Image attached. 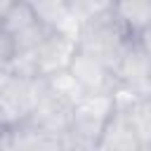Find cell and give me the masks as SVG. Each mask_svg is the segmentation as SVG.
Instances as JSON below:
<instances>
[{
	"mask_svg": "<svg viewBox=\"0 0 151 151\" xmlns=\"http://www.w3.org/2000/svg\"><path fill=\"white\" fill-rule=\"evenodd\" d=\"M116 106L111 94H85L71 109V125L66 132L68 151H90L97 146L104 127L113 118Z\"/></svg>",
	"mask_w": 151,
	"mask_h": 151,
	"instance_id": "1",
	"label": "cell"
},
{
	"mask_svg": "<svg viewBox=\"0 0 151 151\" xmlns=\"http://www.w3.org/2000/svg\"><path fill=\"white\" fill-rule=\"evenodd\" d=\"M132 40L134 38L127 35L118 26V21L113 19V14H106L101 19H94V21H87V24L80 26L78 50L97 57L99 61H104L106 66L113 68Z\"/></svg>",
	"mask_w": 151,
	"mask_h": 151,
	"instance_id": "2",
	"label": "cell"
},
{
	"mask_svg": "<svg viewBox=\"0 0 151 151\" xmlns=\"http://www.w3.org/2000/svg\"><path fill=\"white\" fill-rule=\"evenodd\" d=\"M0 33L9 42L14 54H31L50 33V28L35 17V12L19 0L0 21Z\"/></svg>",
	"mask_w": 151,
	"mask_h": 151,
	"instance_id": "3",
	"label": "cell"
},
{
	"mask_svg": "<svg viewBox=\"0 0 151 151\" xmlns=\"http://www.w3.org/2000/svg\"><path fill=\"white\" fill-rule=\"evenodd\" d=\"M78 50L76 38L61 33V31H50L45 35V40L31 52V61L35 68L38 78H47L52 73L66 71L71 66V59Z\"/></svg>",
	"mask_w": 151,
	"mask_h": 151,
	"instance_id": "4",
	"label": "cell"
},
{
	"mask_svg": "<svg viewBox=\"0 0 151 151\" xmlns=\"http://www.w3.org/2000/svg\"><path fill=\"white\" fill-rule=\"evenodd\" d=\"M68 73L76 78V83L83 87L85 94H113V90L118 85L113 68L83 50H76Z\"/></svg>",
	"mask_w": 151,
	"mask_h": 151,
	"instance_id": "5",
	"label": "cell"
},
{
	"mask_svg": "<svg viewBox=\"0 0 151 151\" xmlns=\"http://www.w3.org/2000/svg\"><path fill=\"white\" fill-rule=\"evenodd\" d=\"M71 109L73 106H68L66 101L57 99L52 92H47L42 87V94L35 101L28 120L35 127H40L42 132H50V134H57V137H66L68 125H71Z\"/></svg>",
	"mask_w": 151,
	"mask_h": 151,
	"instance_id": "6",
	"label": "cell"
},
{
	"mask_svg": "<svg viewBox=\"0 0 151 151\" xmlns=\"http://www.w3.org/2000/svg\"><path fill=\"white\" fill-rule=\"evenodd\" d=\"M116 83L120 87H127L137 94H149V80H151V61L139 52L134 40L127 45L118 64L113 66Z\"/></svg>",
	"mask_w": 151,
	"mask_h": 151,
	"instance_id": "7",
	"label": "cell"
},
{
	"mask_svg": "<svg viewBox=\"0 0 151 151\" xmlns=\"http://www.w3.org/2000/svg\"><path fill=\"white\" fill-rule=\"evenodd\" d=\"M26 5L35 12V17L50 28V31H61L78 42L80 33V21L71 12V0H26Z\"/></svg>",
	"mask_w": 151,
	"mask_h": 151,
	"instance_id": "8",
	"label": "cell"
},
{
	"mask_svg": "<svg viewBox=\"0 0 151 151\" xmlns=\"http://www.w3.org/2000/svg\"><path fill=\"white\" fill-rule=\"evenodd\" d=\"M94 151H144V146L139 144L137 134L132 132L127 118L116 111L113 118L109 120V125L104 127Z\"/></svg>",
	"mask_w": 151,
	"mask_h": 151,
	"instance_id": "9",
	"label": "cell"
},
{
	"mask_svg": "<svg viewBox=\"0 0 151 151\" xmlns=\"http://www.w3.org/2000/svg\"><path fill=\"white\" fill-rule=\"evenodd\" d=\"M111 14L118 26L134 38L139 31L151 26V0H113Z\"/></svg>",
	"mask_w": 151,
	"mask_h": 151,
	"instance_id": "10",
	"label": "cell"
},
{
	"mask_svg": "<svg viewBox=\"0 0 151 151\" xmlns=\"http://www.w3.org/2000/svg\"><path fill=\"white\" fill-rule=\"evenodd\" d=\"M123 116L127 118L132 132L137 134L139 144L146 146L151 144V94H144L139 97L132 106H127L123 111Z\"/></svg>",
	"mask_w": 151,
	"mask_h": 151,
	"instance_id": "11",
	"label": "cell"
},
{
	"mask_svg": "<svg viewBox=\"0 0 151 151\" xmlns=\"http://www.w3.org/2000/svg\"><path fill=\"white\" fill-rule=\"evenodd\" d=\"M42 83H45V90H47V92H52L57 99L66 101L68 106H76V104L85 97L83 87L76 83V78L68 73V68H66V71H59V73H52V76H47V78H42Z\"/></svg>",
	"mask_w": 151,
	"mask_h": 151,
	"instance_id": "12",
	"label": "cell"
},
{
	"mask_svg": "<svg viewBox=\"0 0 151 151\" xmlns=\"http://www.w3.org/2000/svg\"><path fill=\"white\" fill-rule=\"evenodd\" d=\"M111 7H113V0H71V12L80 21V26L111 14Z\"/></svg>",
	"mask_w": 151,
	"mask_h": 151,
	"instance_id": "13",
	"label": "cell"
},
{
	"mask_svg": "<svg viewBox=\"0 0 151 151\" xmlns=\"http://www.w3.org/2000/svg\"><path fill=\"white\" fill-rule=\"evenodd\" d=\"M31 151H68V144H66V137L40 132V137L35 139V144H33Z\"/></svg>",
	"mask_w": 151,
	"mask_h": 151,
	"instance_id": "14",
	"label": "cell"
},
{
	"mask_svg": "<svg viewBox=\"0 0 151 151\" xmlns=\"http://www.w3.org/2000/svg\"><path fill=\"white\" fill-rule=\"evenodd\" d=\"M134 45L139 47V52L151 61V26H146L144 31H139L134 35Z\"/></svg>",
	"mask_w": 151,
	"mask_h": 151,
	"instance_id": "15",
	"label": "cell"
},
{
	"mask_svg": "<svg viewBox=\"0 0 151 151\" xmlns=\"http://www.w3.org/2000/svg\"><path fill=\"white\" fill-rule=\"evenodd\" d=\"M17 2H19V0H0V21H2V17H5Z\"/></svg>",
	"mask_w": 151,
	"mask_h": 151,
	"instance_id": "16",
	"label": "cell"
},
{
	"mask_svg": "<svg viewBox=\"0 0 151 151\" xmlns=\"http://www.w3.org/2000/svg\"><path fill=\"white\" fill-rule=\"evenodd\" d=\"M144 151H151V144H146V146H144Z\"/></svg>",
	"mask_w": 151,
	"mask_h": 151,
	"instance_id": "17",
	"label": "cell"
},
{
	"mask_svg": "<svg viewBox=\"0 0 151 151\" xmlns=\"http://www.w3.org/2000/svg\"><path fill=\"white\" fill-rule=\"evenodd\" d=\"M149 94H151V80H149Z\"/></svg>",
	"mask_w": 151,
	"mask_h": 151,
	"instance_id": "18",
	"label": "cell"
},
{
	"mask_svg": "<svg viewBox=\"0 0 151 151\" xmlns=\"http://www.w3.org/2000/svg\"><path fill=\"white\" fill-rule=\"evenodd\" d=\"M90 151H94V149H90Z\"/></svg>",
	"mask_w": 151,
	"mask_h": 151,
	"instance_id": "19",
	"label": "cell"
}]
</instances>
